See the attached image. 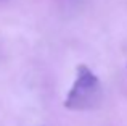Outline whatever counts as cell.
Returning a JSON list of instances; mask_svg holds the SVG:
<instances>
[{
	"instance_id": "1",
	"label": "cell",
	"mask_w": 127,
	"mask_h": 126,
	"mask_svg": "<svg viewBox=\"0 0 127 126\" xmlns=\"http://www.w3.org/2000/svg\"><path fill=\"white\" fill-rule=\"evenodd\" d=\"M103 97L101 84L96 74L85 65H79L76 69V78L64 99V107L68 110H93L100 105Z\"/></svg>"
}]
</instances>
